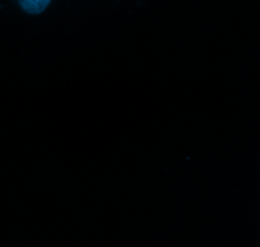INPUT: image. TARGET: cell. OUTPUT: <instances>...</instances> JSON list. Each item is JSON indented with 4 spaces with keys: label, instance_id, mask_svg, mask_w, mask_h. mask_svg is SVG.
I'll use <instances>...</instances> for the list:
<instances>
[{
    "label": "cell",
    "instance_id": "6da1fadb",
    "mask_svg": "<svg viewBox=\"0 0 260 247\" xmlns=\"http://www.w3.org/2000/svg\"><path fill=\"white\" fill-rule=\"evenodd\" d=\"M48 4L50 3L47 0H24V2H20L23 9L29 14H38V13L43 12L48 7Z\"/></svg>",
    "mask_w": 260,
    "mask_h": 247
}]
</instances>
